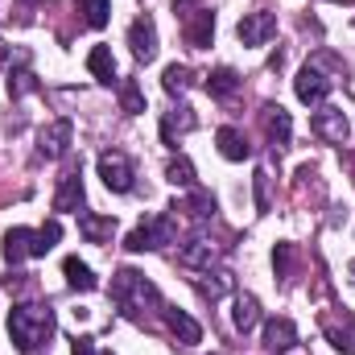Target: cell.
<instances>
[{
  "label": "cell",
  "mask_w": 355,
  "mask_h": 355,
  "mask_svg": "<svg viewBox=\"0 0 355 355\" xmlns=\"http://www.w3.org/2000/svg\"><path fill=\"white\" fill-rule=\"evenodd\" d=\"M128 46H132V58L137 62H153L157 58V25H153L149 12L128 25Z\"/></svg>",
  "instance_id": "52a82bcc"
},
{
  "label": "cell",
  "mask_w": 355,
  "mask_h": 355,
  "mask_svg": "<svg viewBox=\"0 0 355 355\" xmlns=\"http://www.w3.org/2000/svg\"><path fill=\"white\" fill-rule=\"evenodd\" d=\"M71 141H75V124L71 120H50L37 132V157L42 162H58V157L71 153Z\"/></svg>",
  "instance_id": "5b68a950"
},
{
  "label": "cell",
  "mask_w": 355,
  "mask_h": 355,
  "mask_svg": "<svg viewBox=\"0 0 355 355\" xmlns=\"http://www.w3.org/2000/svg\"><path fill=\"white\" fill-rule=\"evenodd\" d=\"M289 265H293V244H277V252H272L277 277H289Z\"/></svg>",
  "instance_id": "d6a6232c"
},
{
  "label": "cell",
  "mask_w": 355,
  "mask_h": 355,
  "mask_svg": "<svg viewBox=\"0 0 355 355\" xmlns=\"http://www.w3.org/2000/svg\"><path fill=\"white\" fill-rule=\"evenodd\" d=\"M252 190H257V211L265 215V211H268V174H265V170H257V174H252Z\"/></svg>",
  "instance_id": "836d02e7"
},
{
  "label": "cell",
  "mask_w": 355,
  "mask_h": 355,
  "mask_svg": "<svg viewBox=\"0 0 355 355\" xmlns=\"http://www.w3.org/2000/svg\"><path fill=\"white\" fill-rule=\"evenodd\" d=\"M293 91H297L302 103H322V99L331 95V79H327L318 67H302L297 79H293Z\"/></svg>",
  "instance_id": "4fadbf2b"
},
{
  "label": "cell",
  "mask_w": 355,
  "mask_h": 355,
  "mask_svg": "<svg viewBox=\"0 0 355 355\" xmlns=\"http://www.w3.org/2000/svg\"><path fill=\"white\" fill-rule=\"evenodd\" d=\"M62 272H67V285L79 289V293H91V289L99 285V277L91 272V265H83L79 257H67V261H62Z\"/></svg>",
  "instance_id": "7402d4cb"
},
{
  "label": "cell",
  "mask_w": 355,
  "mask_h": 355,
  "mask_svg": "<svg viewBox=\"0 0 355 355\" xmlns=\"http://www.w3.org/2000/svg\"><path fill=\"white\" fill-rule=\"evenodd\" d=\"M120 107H124L128 116H141V112H145V95L137 87V79H120Z\"/></svg>",
  "instance_id": "f1b7e54d"
},
{
  "label": "cell",
  "mask_w": 355,
  "mask_h": 355,
  "mask_svg": "<svg viewBox=\"0 0 355 355\" xmlns=\"http://www.w3.org/2000/svg\"><path fill=\"white\" fill-rule=\"evenodd\" d=\"M194 285H198V293H202V297H211V302L227 293V277H223V272H215V277H198Z\"/></svg>",
  "instance_id": "4dcf8cb0"
},
{
  "label": "cell",
  "mask_w": 355,
  "mask_h": 355,
  "mask_svg": "<svg viewBox=\"0 0 355 355\" xmlns=\"http://www.w3.org/2000/svg\"><path fill=\"white\" fill-rule=\"evenodd\" d=\"M215 145H219V157H223V162H248V157H252L248 137H244L240 128H232V124H223V128L215 132Z\"/></svg>",
  "instance_id": "5bb4252c"
},
{
  "label": "cell",
  "mask_w": 355,
  "mask_h": 355,
  "mask_svg": "<svg viewBox=\"0 0 355 355\" xmlns=\"http://www.w3.org/2000/svg\"><path fill=\"white\" fill-rule=\"evenodd\" d=\"M54 327L58 322H54V310L46 302H21V306L8 310V339L17 343V352H25V355L46 347Z\"/></svg>",
  "instance_id": "6da1fadb"
},
{
  "label": "cell",
  "mask_w": 355,
  "mask_h": 355,
  "mask_svg": "<svg viewBox=\"0 0 355 355\" xmlns=\"http://www.w3.org/2000/svg\"><path fill=\"white\" fill-rule=\"evenodd\" d=\"M87 71L95 75V83H103V87L120 83V79H116V58H112V50H107V46H91Z\"/></svg>",
  "instance_id": "d6986e66"
},
{
  "label": "cell",
  "mask_w": 355,
  "mask_h": 355,
  "mask_svg": "<svg viewBox=\"0 0 355 355\" xmlns=\"http://www.w3.org/2000/svg\"><path fill=\"white\" fill-rule=\"evenodd\" d=\"M232 322H236V331H240V335H248V331L261 322V302H257L252 293H236V306H232Z\"/></svg>",
  "instance_id": "ffe728a7"
},
{
  "label": "cell",
  "mask_w": 355,
  "mask_h": 355,
  "mask_svg": "<svg viewBox=\"0 0 355 355\" xmlns=\"http://www.w3.org/2000/svg\"><path fill=\"white\" fill-rule=\"evenodd\" d=\"M99 178H103V186L112 194H128L137 186V170H132L128 153H120V149H103L99 153Z\"/></svg>",
  "instance_id": "277c9868"
},
{
  "label": "cell",
  "mask_w": 355,
  "mask_h": 355,
  "mask_svg": "<svg viewBox=\"0 0 355 355\" xmlns=\"http://www.w3.org/2000/svg\"><path fill=\"white\" fill-rule=\"evenodd\" d=\"M79 12L91 29H103L112 21V0H79Z\"/></svg>",
  "instance_id": "83f0119b"
},
{
  "label": "cell",
  "mask_w": 355,
  "mask_h": 355,
  "mask_svg": "<svg viewBox=\"0 0 355 355\" xmlns=\"http://www.w3.org/2000/svg\"><path fill=\"white\" fill-rule=\"evenodd\" d=\"M207 91H211L215 99H227V95H236V91H240V75H236L232 67H219V71H211V75H207Z\"/></svg>",
  "instance_id": "cb8c5ba5"
},
{
  "label": "cell",
  "mask_w": 355,
  "mask_h": 355,
  "mask_svg": "<svg viewBox=\"0 0 355 355\" xmlns=\"http://www.w3.org/2000/svg\"><path fill=\"white\" fill-rule=\"evenodd\" d=\"M194 107H186V103H178L174 112H166L162 116V137H166V145H178V137H186V132H194Z\"/></svg>",
  "instance_id": "2e32d148"
},
{
  "label": "cell",
  "mask_w": 355,
  "mask_h": 355,
  "mask_svg": "<svg viewBox=\"0 0 355 355\" xmlns=\"http://www.w3.org/2000/svg\"><path fill=\"white\" fill-rule=\"evenodd\" d=\"M12 58H21V62H29V54H12ZM0 67H8V46H0Z\"/></svg>",
  "instance_id": "8d00e7d4"
},
{
  "label": "cell",
  "mask_w": 355,
  "mask_h": 355,
  "mask_svg": "<svg viewBox=\"0 0 355 355\" xmlns=\"http://www.w3.org/2000/svg\"><path fill=\"white\" fill-rule=\"evenodd\" d=\"M29 91H37V79H33V71H8V95L12 99H21V95H29Z\"/></svg>",
  "instance_id": "f546056e"
},
{
  "label": "cell",
  "mask_w": 355,
  "mask_h": 355,
  "mask_svg": "<svg viewBox=\"0 0 355 355\" xmlns=\"http://www.w3.org/2000/svg\"><path fill=\"white\" fill-rule=\"evenodd\" d=\"M297 343V327H293V318H268L265 322V347L268 352H289Z\"/></svg>",
  "instance_id": "e0dca14e"
},
{
  "label": "cell",
  "mask_w": 355,
  "mask_h": 355,
  "mask_svg": "<svg viewBox=\"0 0 355 355\" xmlns=\"http://www.w3.org/2000/svg\"><path fill=\"white\" fill-rule=\"evenodd\" d=\"M162 87L170 91V95H186V91L194 87V71H190V67H182V62H170V67H166V75H162Z\"/></svg>",
  "instance_id": "d4e9b609"
},
{
  "label": "cell",
  "mask_w": 355,
  "mask_h": 355,
  "mask_svg": "<svg viewBox=\"0 0 355 355\" xmlns=\"http://www.w3.org/2000/svg\"><path fill=\"white\" fill-rule=\"evenodd\" d=\"M236 37L244 46H265L268 37H277V17L272 12H244L236 25Z\"/></svg>",
  "instance_id": "9c48e42d"
},
{
  "label": "cell",
  "mask_w": 355,
  "mask_h": 355,
  "mask_svg": "<svg viewBox=\"0 0 355 355\" xmlns=\"http://www.w3.org/2000/svg\"><path fill=\"white\" fill-rule=\"evenodd\" d=\"M310 128H314V137H322L327 145H343V141H347V132H352V124H347L343 107H322V112H314Z\"/></svg>",
  "instance_id": "ba28073f"
},
{
  "label": "cell",
  "mask_w": 355,
  "mask_h": 355,
  "mask_svg": "<svg viewBox=\"0 0 355 355\" xmlns=\"http://www.w3.org/2000/svg\"><path fill=\"white\" fill-rule=\"evenodd\" d=\"M261 124H265L268 145H272V149H289V137H293V120H289V112H285L281 103H265V107H261Z\"/></svg>",
  "instance_id": "30bf717a"
},
{
  "label": "cell",
  "mask_w": 355,
  "mask_h": 355,
  "mask_svg": "<svg viewBox=\"0 0 355 355\" xmlns=\"http://www.w3.org/2000/svg\"><path fill=\"white\" fill-rule=\"evenodd\" d=\"M87 194H83V170H67L58 178V190H54V211H83Z\"/></svg>",
  "instance_id": "8fae6325"
},
{
  "label": "cell",
  "mask_w": 355,
  "mask_h": 355,
  "mask_svg": "<svg viewBox=\"0 0 355 355\" xmlns=\"http://www.w3.org/2000/svg\"><path fill=\"white\" fill-rule=\"evenodd\" d=\"M166 178H170L174 186H182V190H194V182H198V178H194V162L182 157V153L166 162Z\"/></svg>",
  "instance_id": "484cf974"
},
{
  "label": "cell",
  "mask_w": 355,
  "mask_h": 355,
  "mask_svg": "<svg viewBox=\"0 0 355 355\" xmlns=\"http://www.w3.org/2000/svg\"><path fill=\"white\" fill-rule=\"evenodd\" d=\"M162 318H166V327L174 331L178 339L186 343V347H194V343H202V327L186 314V310H178V306H162Z\"/></svg>",
  "instance_id": "9a60e30c"
},
{
  "label": "cell",
  "mask_w": 355,
  "mask_h": 355,
  "mask_svg": "<svg viewBox=\"0 0 355 355\" xmlns=\"http://www.w3.org/2000/svg\"><path fill=\"white\" fill-rule=\"evenodd\" d=\"M71 355H95V343H91V339H75Z\"/></svg>",
  "instance_id": "d590c367"
},
{
  "label": "cell",
  "mask_w": 355,
  "mask_h": 355,
  "mask_svg": "<svg viewBox=\"0 0 355 355\" xmlns=\"http://www.w3.org/2000/svg\"><path fill=\"white\" fill-rule=\"evenodd\" d=\"M62 240V223L58 219H50V223H42L37 232H33V257H46L54 244Z\"/></svg>",
  "instance_id": "4316f807"
},
{
  "label": "cell",
  "mask_w": 355,
  "mask_h": 355,
  "mask_svg": "<svg viewBox=\"0 0 355 355\" xmlns=\"http://www.w3.org/2000/svg\"><path fill=\"white\" fill-rule=\"evenodd\" d=\"M25 4H37V0H25Z\"/></svg>",
  "instance_id": "74e56055"
},
{
  "label": "cell",
  "mask_w": 355,
  "mask_h": 355,
  "mask_svg": "<svg viewBox=\"0 0 355 355\" xmlns=\"http://www.w3.org/2000/svg\"><path fill=\"white\" fill-rule=\"evenodd\" d=\"M178 265L190 268V272H211V268L219 265V244L207 240V236H194V240H186L178 248Z\"/></svg>",
  "instance_id": "8992f818"
},
{
  "label": "cell",
  "mask_w": 355,
  "mask_h": 355,
  "mask_svg": "<svg viewBox=\"0 0 355 355\" xmlns=\"http://www.w3.org/2000/svg\"><path fill=\"white\" fill-rule=\"evenodd\" d=\"M112 302H116L128 318H141L145 310H162L157 285H153L145 272H137V268H116V277H112Z\"/></svg>",
  "instance_id": "7a4b0ae2"
},
{
  "label": "cell",
  "mask_w": 355,
  "mask_h": 355,
  "mask_svg": "<svg viewBox=\"0 0 355 355\" xmlns=\"http://www.w3.org/2000/svg\"><path fill=\"white\" fill-rule=\"evenodd\" d=\"M198 8H202V0H174V17H182V21H190Z\"/></svg>",
  "instance_id": "e575fe53"
},
{
  "label": "cell",
  "mask_w": 355,
  "mask_h": 355,
  "mask_svg": "<svg viewBox=\"0 0 355 355\" xmlns=\"http://www.w3.org/2000/svg\"><path fill=\"white\" fill-rule=\"evenodd\" d=\"M174 236H178L174 215H149L141 227H132V232H128L124 248H128V252H157V248L174 244Z\"/></svg>",
  "instance_id": "3957f363"
},
{
  "label": "cell",
  "mask_w": 355,
  "mask_h": 355,
  "mask_svg": "<svg viewBox=\"0 0 355 355\" xmlns=\"http://www.w3.org/2000/svg\"><path fill=\"white\" fill-rule=\"evenodd\" d=\"M79 232H83L87 244H107L112 232H116V219L112 215H91V211H83L79 215Z\"/></svg>",
  "instance_id": "ac0fdd59"
},
{
  "label": "cell",
  "mask_w": 355,
  "mask_h": 355,
  "mask_svg": "<svg viewBox=\"0 0 355 355\" xmlns=\"http://www.w3.org/2000/svg\"><path fill=\"white\" fill-rule=\"evenodd\" d=\"M182 37H186V46H190V50H207V46H211V37H215V12L202 4L190 21H182Z\"/></svg>",
  "instance_id": "7c38bea8"
},
{
  "label": "cell",
  "mask_w": 355,
  "mask_h": 355,
  "mask_svg": "<svg viewBox=\"0 0 355 355\" xmlns=\"http://www.w3.org/2000/svg\"><path fill=\"white\" fill-rule=\"evenodd\" d=\"M322 331H327V339H331V347H339V352H355L352 335H347V331H339L335 322H322Z\"/></svg>",
  "instance_id": "1f68e13d"
},
{
  "label": "cell",
  "mask_w": 355,
  "mask_h": 355,
  "mask_svg": "<svg viewBox=\"0 0 355 355\" xmlns=\"http://www.w3.org/2000/svg\"><path fill=\"white\" fill-rule=\"evenodd\" d=\"M174 211H186L190 219H198V223H202V219H211V215H215V198H211L207 190H198V186H194L182 202H174Z\"/></svg>",
  "instance_id": "603a6c76"
},
{
  "label": "cell",
  "mask_w": 355,
  "mask_h": 355,
  "mask_svg": "<svg viewBox=\"0 0 355 355\" xmlns=\"http://www.w3.org/2000/svg\"><path fill=\"white\" fill-rule=\"evenodd\" d=\"M25 257H33V232L29 227H12L4 236V261L8 265H21Z\"/></svg>",
  "instance_id": "44dd1931"
}]
</instances>
